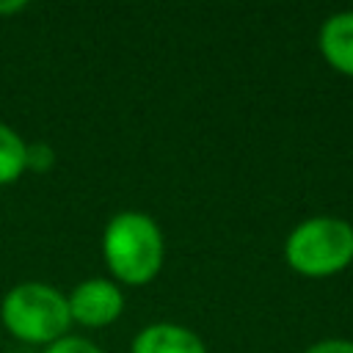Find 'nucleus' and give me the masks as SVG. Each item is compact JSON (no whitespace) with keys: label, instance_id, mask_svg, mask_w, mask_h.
Listing matches in <instances>:
<instances>
[{"label":"nucleus","instance_id":"1","mask_svg":"<svg viewBox=\"0 0 353 353\" xmlns=\"http://www.w3.org/2000/svg\"><path fill=\"white\" fill-rule=\"evenodd\" d=\"M102 256L110 273L130 287L149 284L165 256V243L160 226L146 212H119L108 221L102 234Z\"/></svg>","mask_w":353,"mask_h":353},{"label":"nucleus","instance_id":"2","mask_svg":"<svg viewBox=\"0 0 353 353\" xmlns=\"http://www.w3.org/2000/svg\"><path fill=\"white\" fill-rule=\"evenodd\" d=\"M0 320L11 336L30 345H52L72 325L66 295L41 281H25L8 290L0 303Z\"/></svg>","mask_w":353,"mask_h":353},{"label":"nucleus","instance_id":"3","mask_svg":"<svg viewBox=\"0 0 353 353\" xmlns=\"http://www.w3.org/2000/svg\"><path fill=\"white\" fill-rule=\"evenodd\" d=\"M284 256L287 265L301 276H334L353 262V226L331 215L309 218L290 232Z\"/></svg>","mask_w":353,"mask_h":353},{"label":"nucleus","instance_id":"4","mask_svg":"<svg viewBox=\"0 0 353 353\" xmlns=\"http://www.w3.org/2000/svg\"><path fill=\"white\" fill-rule=\"evenodd\" d=\"M69 317L72 323H80L85 328H102L110 325L124 312V295L116 281L108 279H85L80 281L69 295Z\"/></svg>","mask_w":353,"mask_h":353},{"label":"nucleus","instance_id":"5","mask_svg":"<svg viewBox=\"0 0 353 353\" xmlns=\"http://www.w3.org/2000/svg\"><path fill=\"white\" fill-rule=\"evenodd\" d=\"M130 353H207L201 336L176 323H152L135 339Z\"/></svg>","mask_w":353,"mask_h":353},{"label":"nucleus","instance_id":"6","mask_svg":"<svg viewBox=\"0 0 353 353\" xmlns=\"http://www.w3.org/2000/svg\"><path fill=\"white\" fill-rule=\"evenodd\" d=\"M317 44L334 72L353 77V11H339L328 17L320 28Z\"/></svg>","mask_w":353,"mask_h":353},{"label":"nucleus","instance_id":"7","mask_svg":"<svg viewBox=\"0 0 353 353\" xmlns=\"http://www.w3.org/2000/svg\"><path fill=\"white\" fill-rule=\"evenodd\" d=\"M25 154L28 143L14 127L0 121V185H11L25 174Z\"/></svg>","mask_w":353,"mask_h":353},{"label":"nucleus","instance_id":"8","mask_svg":"<svg viewBox=\"0 0 353 353\" xmlns=\"http://www.w3.org/2000/svg\"><path fill=\"white\" fill-rule=\"evenodd\" d=\"M55 165V149L44 141H36V143H28V154H25V171H33V174H47L50 168Z\"/></svg>","mask_w":353,"mask_h":353},{"label":"nucleus","instance_id":"9","mask_svg":"<svg viewBox=\"0 0 353 353\" xmlns=\"http://www.w3.org/2000/svg\"><path fill=\"white\" fill-rule=\"evenodd\" d=\"M44 353H102V350L94 342L83 339V336H63V339L47 345Z\"/></svg>","mask_w":353,"mask_h":353},{"label":"nucleus","instance_id":"10","mask_svg":"<svg viewBox=\"0 0 353 353\" xmlns=\"http://www.w3.org/2000/svg\"><path fill=\"white\" fill-rule=\"evenodd\" d=\"M303 353H353V342L350 339H323V342H314L312 347H306Z\"/></svg>","mask_w":353,"mask_h":353},{"label":"nucleus","instance_id":"11","mask_svg":"<svg viewBox=\"0 0 353 353\" xmlns=\"http://www.w3.org/2000/svg\"><path fill=\"white\" fill-rule=\"evenodd\" d=\"M25 8H28L25 0H6V3H0V17H11V14H19Z\"/></svg>","mask_w":353,"mask_h":353}]
</instances>
